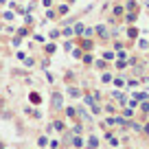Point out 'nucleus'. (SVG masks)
I'll return each mask as SVG.
<instances>
[{"label": "nucleus", "instance_id": "1", "mask_svg": "<svg viewBox=\"0 0 149 149\" xmlns=\"http://www.w3.org/2000/svg\"><path fill=\"white\" fill-rule=\"evenodd\" d=\"M53 107H55V110H59V107H61V94L59 92L53 94Z\"/></svg>", "mask_w": 149, "mask_h": 149}, {"label": "nucleus", "instance_id": "2", "mask_svg": "<svg viewBox=\"0 0 149 149\" xmlns=\"http://www.w3.org/2000/svg\"><path fill=\"white\" fill-rule=\"evenodd\" d=\"M127 35H130V37H136V35H138V29H136V26H132L130 31H127Z\"/></svg>", "mask_w": 149, "mask_h": 149}, {"label": "nucleus", "instance_id": "3", "mask_svg": "<svg viewBox=\"0 0 149 149\" xmlns=\"http://www.w3.org/2000/svg\"><path fill=\"white\" fill-rule=\"evenodd\" d=\"M31 101H33V103H40V94L33 92V94H31Z\"/></svg>", "mask_w": 149, "mask_h": 149}, {"label": "nucleus", "instance_id": "4", "mask_svg": "<svg viewBox=\"0 0 149 149\" xmlns=\"http://www.w3.org/2000/svg\"><path fill=\"white\" fill-rule=\"evenodd\" d=\"M97 31H99V35H101V37H105V26H97Z\"/></svg>", "mask_w": 149, "mask_h": 149}, {"label": "nucleus", "instance_id": "5", "mask_svg": "<svg viewBox=\"0 0 149 149\" xmlns=\"http://www.w3.org/2000/svg\"><path fill=\"white\" fill-rule=\"evenodd\" d=\"M72 143H74V147H81V145H84V140H81V138H74Z\"/></svg>", "mask_w": 149, "mask_h": 149}, {"label": "nucleus", "instance_id": "6", "mask_svg": "<svg viewBox=\"0 0 149 149\" xmlns=\"http://www.w3.org/2000/svg\"><path fill=\"white\" fill-rule=\"evenodd\" d=\"M0 2H5V0H0Z\"/></svg>", "mask_w": 149, "mask_h": 149}]
</instances>
